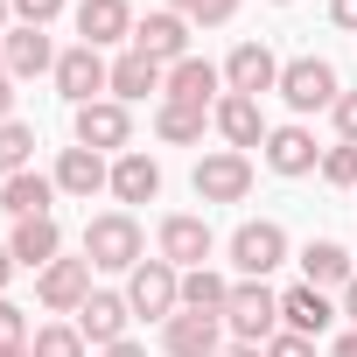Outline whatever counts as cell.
I'll list each match as a JSON object with an SVG mask.
<instances>
[{"instance_id": "1", "label": "cell", "mask_w": 357, "mask_h": 357, "mask_svg": "<svg viewBox=\"0 0 357 357\" xmlns=\"http://www.w3.org/2000/svg\"><path fill=\"white\" fill-rule=\"evenodd\" d=\"M140 252H147V238H140V225H133L126 211H105V218L84 225V259H91L98 273H133Z\"/></svg>"}, {"instance_id": "2", "label": "cell", "mask_w": 357, "mask_h": 357, "mask_svg": "<svg viewBox=\"0 0 357 357\" xmlns=\"http://www.w3.org/2000/svg\"><path fill=\"white\" fill-rule=\"evenodd\" d=\"M225 322H231V336L238 343H273L280 336V294L266 287V280H238L231 287V301H225Z\"/></svg>"}, {"instance_id": "3", "label": "cell", "mask_w": 357, "mask_h": 357, "mask_svg": "<svg viewBox=\"0 0 357 357\" xmlns=\"http://www.w3.org/2000/svg\"><path fill=\"white\" fill-rule=\"evenodd\" d=\"M126 308L133 315H175V308H183V273H175L168 259H140L133 273H126Z\"/></svg>"}, {"instance_id": "4", "label": "cell", "mask_w": 357, "mask_h": 357, "mask_svg": "<svg viewBox=\"0 0 357 357\" xmlns=\"http://www.w3.org/2000/svg\"><path fill=\"white\" fill-rule=\"evenodd\" d=\"M280 98L294 112H322V105L343 98V84H336V70L322 56H294V63H280Z\"/></svg>"}, {"instance_id": "5", "label": "cell", "mask_w": 357, "mask_h": 357, "mask_svg": "<svg viewBox=\"0 0 357 357\" xmlns=\"http://www.w3.org/2000/svg\"><path fill=\"white\" fill-rule=\"evenodd\" d=\"M280 259H287V231H280L273 218H252V225L231 231V266H238L245 280H266Z\"/></svg>"}, {"instance_id": "6", "label": "cell", "mask_w": 357, "mask_h": 357, "mask_svg": "<svg viewBox=\"0 0 357 357\" xmlns=\"http://www.w3.org/2000/svg\"><path fill=\"white\" fill-rule=\"evenodd\" d=\"M50 77H56V91H63L70 105H91L98 91H112V63H105L98 50H84V43H77V50H63Z\"/></svg>"}, {"instance_id": "7", "label": "cell", "mask_w": 357, "mask_h": 357, "mask_svg": "<svg viewBox=\"0 0 357 357\" xmlns=\"http://www.w3.org/2000/svg\"><path fill=\"white\" fill-rule=\"evenodd\" d=\"M126 140H133V119H126L119 98L77 105V147H91V154H126Z\"/></svg>"}, {"instance_id": "8", "label": "cell", "mask_w": 357, "mask_h": 357, "mask_svg": "<svg viewBox=\"0 0 357 357\" xmlns=\"http://www.w3.org/2000/svg\"><path fill=\"white\" fill-rule=\"evenodd\" d=\"M245 190H252V161H245L238 147L197 161V197H204V204H245Z\"/></svg>"}, {"instance_id": "9", "label": "cell", "mask_w": 357, "mask_h": 357, "mask_svg": "<svg viewBox=\"0 0 357 357\" xmlns=\"http://www.w3.org/2000/svg\"><path fill=\"white\" fill-rule=\"evenodd\" d=\"M133 50H140V56H154L161 70H175V63L190 56V22L175 15V8H154L147 22H133Z\"/></svg>"}, {"instance_id": "10", "label": "cell", "mask_w": 357, "mask_h": 357, "mask_svg": "<svg viewBox=\"0 0 357 357\" xmlns=\"http://www.w3.org/2000/svg\"><path fill=\"white\" fill-rule=\"evenodd\" d=\"M91 259H56V266H43L36 273V294H43V308H56V315H77L84 301H91Z\"/></svg>"}, {"instance_id": "11", "label": "cell", "mask_w": 357, "mask_h": 357, "mask_svg": "<svg viewBox=\"0 0 357 357\" xmlns=\"http://www.w3.org/2000/svg\"><path fill=\"white\" fill-rule=\"evenodd\" d=\"M168 357H218L225 350V315H197V308H175L161 329Z\"/></svg>"}, {"instance_id": "12", "label": "cell", "mask_w": 357, "mask_h": 357, "mask_svg": "<svg viewBox=\"0 0 357 357\" xmlns=\"http://www.w3.org/2000/svg\"><path fill=\"white\" fill-rule=\"evenodd\" d=\"M218 84H225V70H218V63H204V56H183V63L168 70L161 98H168V105H197V112H218V98H225Z\"/></svg>"}, {"instance_id": "13", "label": "cell", "mask_w": 357, "mask_h": 357, "mask_svg": "<svg viewBox=\"0 0 357 357\" xmlns=\"http://www.w3.org/2000/svg\"><path fill=\"white\" fill-rule=\"evenodd\" d=\"M225 91H238V98L280 91V63H273V50H266V43H238L231 63H225Z\"/></svg>"}, {"instance_id": "14", "label": "cell", "mask_w": 357, "mask_h": 357, "mask_svg": "<svg viewBox=\"0 0 357 357\" xmlns=\"http://www.w3.org/2000/svg\"><path fill=\"white\" fill-rule=\"evenodd\" d=\"M211 225L204 218H161V259L175 266V273H190V266H204L211 259Z\"/></svg>"}, {"instance_id": "15", "label": "cell", "mask_w": 357, "mask_h": 357, "mask_svg": "<svg viewBox=\"0 0 357 357\" xmlns=\"http://www.w3.org/2000/svg\"><path fill=\"white\" fill-rule=\"evenodd\" d=\"M77 43L84 50L133 43V8H126V0H84V8H77Z\"/></svg>"}, {"instance_id": "16", "label": "cell", "mask_w": 357, "mask_h": 357, "mask_svg": "<svg viewBox=\"0 0 357 357\" xmlns=\"http://www.w3.org/2000/svg\"><path fill=\"white\" fill-rule=\"evenodd\" d=\"M126 294H91L84 308H77V336L91 343V350H112V343H126Z\"/></svg>"}, {"instance_id": "17", "label": "cell", "mask_w": 357, "mask_h": 357, "mask_svg": "<svg viewBox=\"0 0 357 357\" xmlns=\"http://www.w3.org/2000/svg\"><path fill=\"white\" fill-rule=\"evenodd\" d=\"M8 252H15V266H56L63 259V231H56V218H22L15 225V238H8Z\"/></svg>"}, {"instance_id": "18", "label": "cell", "mask_w": 357, "mask_h": 357, "mask_svg": "<svg viewBox=\"0 0 357 357\" xmlns=\"http://www.w3.org/2000/svg\"><path fill=\"white\" fill-rule=\"evenodd\" d=\"M329 322H336V308H329V294H322V287H308V280H301V287H287V294H280V329H294V336H308V343H315Z\"/></svg>"}, {"instance_id": "19", "label": "cell", "mask_w": 357, "mask_h": 357, "mask_svg": "<svg viewBox=\"0 0 357 357\" xmlns=\"http://www.w3.org/2000/svg\"><path fill=\"white\" fill-rule=\"evenodd\" d=\"M112 197H119V204H154V197H161V161L140 154V147H126V154L112 161Z\"/></svg>"}, {"instance_id": "20", "label": "cell", "mask_w": 357, "mask_h": 357, "mask_svg": "<svg viewBox=\"0 0 357 357\" xmlns=\"http://www.w3.org/2000/svg\"><path fill=\"white\" fill-rule=\"evenodd\" d=\"M0 63H8V77H43V70H56V50L43 29H8L0 36Z\"/></svg>"}, {"instance_id": "21", "label": "cell", "mask_w": 357, "mask_h": 357, "mask_svg": "<svg viewBox=\"0 0 357 357\" xmlns=\"http://www.w3.org/2000/svg\"><path fill=\"white\" fill-rule=\"evenodd\" d=\"M56 190H63V197H98V190H112L105 154H91V147H63V161H56Z\"/></svg>"}, {"instance_id": "22", "label": "cell", "mask_w": 357, "mask_h": 357, "mask_svg": "<svg viewBox=\"0 0 357 357\" xmlns=\"http://www.w3.org/2000/svg\"><path fill=\"white\" fill-rule=\"evenodd\" d=\"M50 197H56V175H8V183H0V211H8L15 225L22 218H50Z\"/></svg>"}, {"instance_id": "23", "label": "cell", "mask_w": 357, "mask_h": 357, "mask_svg": "<svg viewBox=\"0 0 357 357\" xmlns=\"http://www.w3.org/2000/svg\"><path fill=\"white\" fill-rule=\"evenodd\" d=\"M211 119H218V133H225L231 147H266V119H259V98H238V91H225Z\"/></svg>"}, {"instance_id": "24", "label": "cell", "mask_w": 357, "mask_h": 357, "mask_svg": "<svg viewBox=\"0 0 357 357\" xmlns=\"http://www.w3.org/2000/svg\"><path fill=\"white\" fill-rule=\"evenodd\" d=\"M266 168L273 175H308L315 168V133L308 126H273L266 133Z\"/></svg>"}, {"instance_id": "25", "label": "cell", "mask_w": 357, "mask_h": 357, "mask_svg": "<svg viewBox=\"0 0 357 357\" xmlns=\"http://www.w3.org/2000/svg\"><path fill=\"white\" fill-rule=\"evenodd\" d=\"M301 273H308V287H350L357 280V266H350V252L336 238H308L301 245Z\"/></svg>"}, {"instance_id": "26", "label": "cell", "mask_w": 357, "mask_h": 357, "mask_svg": "<svg viewBox=\"0 0 357 357\" xmlns=\"http://www.w3.org/2000/svg\"><path fill=\"white\" fill-rule=\"evenodd\" d=\"M168 84V70L154 63V56H140V50H126L119 63H112V98L119 105H133V98H147V91H161Z\"/></svg>"}, {"instance_id": "27", "label": "cell", "mask_w": 357, "mask_h": 357, "mask_svg": "<svg viewBox=\"0 0 357 357\" xmlns=\"http://www.w3.org/2000/svg\"><path fill=\"white\" fill-rule=\"evenodd\" d=\"M225 301H231V280H225V273H211V266H190V273H183V308L225 315Z\"/></svg>"}, {"instance_id": "28", "label": "cell", "mask_w": 357, "mask_h": 357, "mask_svg": "<svg viewBox=\"0 0 357 357\" xmlns=\"http://www.w3.org/2000/svg\"><path fill=\"white\" fill-rule=\"evenodd\" d=\"M29 154H36V126L0 119V183H8V175H22V168H29Z\"/></svg>"}, {"instance_id": "29", "label": "cell", "mask_w": 357, "mask_h": 357, "mask_svg": "<svg viewBox=\"0 0 357 357\" xmlns=\"http://www.w3.org/2000/svg\"><path fill=\"white\" fill-rule=\"evenodd\" d=\"M91 343L77 336V322H43L36 336H29V357H84Z\"/></svg>"}, {"instance_id": "30", "label": "cell", "mask_w": 357, "mask_h": 357, "mask_svg": "<svg viewBox=\"0 0 357 357\" xmlns=\"http://www.w3.org/2000/svg\"><path fill=\"white\" fill-rule=\"evenodd\" d=\"M154 133H161V140H175V147H190V140H204V112H197V105H168V98H161Z\"/></svg>"}, {"instance_id": "31", "label": "cell", "mask_w": 357, "mask_h": 357, "mask_svg": "<svg viewBox=\"0 0 357 357\" xmlns=\"http://www.w3.org/2000/svg\"><path fill=\"white\" fill-rule=\"evenodd\" d=\"M175 15H183L190 29H218V22H231L238 15V0H168Z\"/></svg>"}, {"instance_id": "32", "label": "cell", "mask_w": 357, "mask_h": 357, "mask_svg": "<svg viewBox=\"0 0 357 357\" xmlns=\"http://www.w3.org/2000/svg\"><path fill=\"white\" fill-rule=\"evenodd\" d=\"M322 183H336V190H357V147H350V140L322 154Z\"/></svg>"}, {"instance_id": "33", "label": "cell", "mask_w": 357, "mask_h": 357, "mask_svg": "<svg viewBox=\"0 0 357 357\" xmlns=\"http://www.w3.org/2000/svg\"><path fill=\"white\" fill-rule=\"evenodd\" d=\"M15 15H22V29H50L63 15V0H15Z\"/></svg>"}, {"instance_id": "34", "label": "cell", "mask_w": 357, "mask_h": 357, "mask_svg": "<svg viewBox=\"0 0 357 357\" xmlns=\"http://www.w3.org/2000/svg\"><path fill=\"white\" fill-rule=\"evenodd\" d=\"M0 343H29V322H22V308L0 294Z\"/></svg>"}, {"instance_id": "35", "label": "cell", "mask_w": 357, "mask_h": 357, "mask_svg": "<svg viewBox=\"0 0 357 357\" xmlns=\"http://www.w3.org/2000/svg\"><path fill=\"white\" fill-rule=\"evenodd\" d=\"M266 357H315V343H308V336H294V329H280V336L266 343Z\"/></svg>"}, {"instance_id": "36", "label": "cell", "mask_w": 357, "mask_h": 357, "mask_svg": "<svg viewBox=\"0 0 357 357\" xmlns=\"http://www.w3.org/2000/svg\"><path fill=\"white\" fill-rule=\"evenodd\" d=\"M329 112H336V133H343V140L357 147V91H343V98H336Z\"/></svg>"}, {"instance_id": "37", "label": "cell", "mask_w": 357, "mask_h": 357, "mask_svg": "<svg viewBox=\"0 0 357 357\" xmlns=\"http://www.w3.org/2000/svg\"><path fill=\"white\" fill-rule=\"evenodd\" d=\"M329 22L336 29H357V0H329Z\"/></svg>"}, {"instance_id": "38", "label": "cell", "mask_w": 357, "mask_h": 357, "mask_svg": "<svg viewBox=\"0 0 357 357\" xmlns=\"http://www.w3.org/2000/svg\"><path fill=\"white\" fill-rule=\"evenodd\" d=\"M8 112H15V77L0 70V119H8Z\"/></svg>"}, {"instance_id": "39", "label": "cell", "mask_w": 357, "mask_h": 357, "mask_svg": "<svg viewBox=\"0 0 357 357\" xmlns=\"http://www.w3.org/2000/svg\"><path fill=\"white\" fill-rule=\"evenodd\" d=\"M98 357H147V350H140V343L126 336V343H112V350H98Z\"/></svg>"}, {"instance_id": "40", "label": "cell", "mask_w": 357, "mask_h": 357, "mask_svg": "<svg viewBox=\"0 0 357 357\" xmlns=\"http://www.w3.org/2000/svg\"><path fill=\"white\" fill-rule=\"evenodd\" d=\"M343 315H350V329H357V280L343 287Z\"/></svg>"}, {"instance_id": "41", "label": "cell", "mask_w": 357, "mask_h": 357, "mask_svg": "<svg viewBox=\"0 0 357 357\" xmlns=\"http://www.w3.org/2000/svg\"><path fill=\"white\" fill-rule=\"evenodd\" d=\"M336 357H357V329H350V336H336Z\"/></svg>"}, {"instance_id": "42", "label": "cell", "mask_w": 357, "mask_h": 357, "mask_svg": "<svg viewBox=\"0 0 357 357\" xmlns=\"http://www.w3.org/2000/svg\"><path fill=\"white\" fill-rule=\"evenodd\" d=\"M225 357H266V350H259V343H231Z\"/></svg>"}, {"instance_id": "43", "label": "cell", "mask_w": 357, "mask_h": 357, "mask_svg": "<svg viewBox=\"0 0 357 357\" xmlns=\"http://www.w3.org/2000/svg\"><path fill=\"white\" fill-rule=\"evenodd\" d=\"M8 273H15V252H8V245H0V287H8Z\"/></svg>"}, {"instance_id": "44", "label": "cell", "mask_w": 357, "mask_h": 357, "mask_svg": "<svg viewBox=\"0 0 357 357\" xmlns=\"http://www.w3.org/2000/svg\"><path fill=\"white\" fill-rule=\"evenodd\" d=\"M0 357H29V343H0Z\"/></svg>"}, {"instance_id": "45", "label": "cell", "mask_w": 357, "mask_h": 357, "mask_svg": "<svg viewBox=\"0 0 357 357\" xmlns=\"http://www.w3.org/2000/svg\"><path fill=\"white\" fill-rule=\"evenodd\" d=\"M8 15H15V0H0V36H8Z\"/></svg>"}]
</instances>
